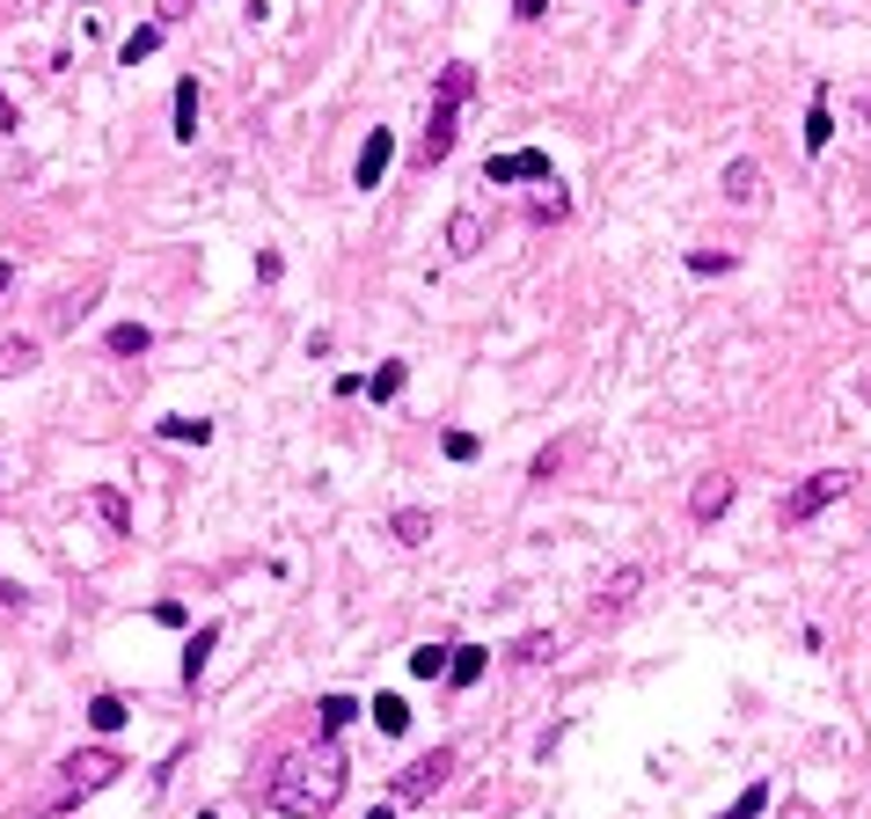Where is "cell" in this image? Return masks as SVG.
<instances>
[{"label": "cell", "mask_w": 871, "mask_h": 819, "mask_svg": "<svg viewBox=\"0 0 871 819\" xmlns=\"http://www.w3.org/2000/svg\"><path fill=\"white\" fill-rule=\"evenodd\" d=\"M344 747L338 739H322V747H301V753H286L279 769H271V805L286 819H322L330 805L344 797Z\"/></svg>", "instance_id": "1"}, {"label": "cell", "mask_w": 871, "mask_h": 819, "mask_svg": "<svg viewBox=\"0 0 871 819\" xmlns=\"http://www.w3.org/2000/svg\"><path fill=\"white\" fill-rule=\"evenodd\" d=\"M125 775V753L118 747H81V753H67L59 761V775H51V791L45 797H30L15 819H51V812H73L81 797H96V791H110Z\"/></svg>", "instance_id": "2"}, {"label": "cell", "mask_w": 871, "mask_h": 819, "mask_svg": "<svg viewBox=\"0 0 871 819\" xmlns=\"http://www.w3.org/2000/svg\"><path fill=\"white\" fill-rule=\"evenodd\" d=\"M469 88H476V67H469V59H455V67L439 73L433 118H425V140H417V162H425V169L455 154V132H461V103H469Z\"/></svg>", "instance_id": "3"}, {"label": "cell", "mask_w": 871, "mask_h": 819, "mask_svg": "<svg viewBox=\"0 0 871 819\" xmlns=\"http://www.w3.org/2000/svg\"><path fill=\"white\" fill-rule=\"evenodd\" d=\"M849 490H857V468H813L805 483H791L776 498V527H813L827 506H843Z\"/></svg>", "instance_id": "4"}, {"label": "cell", "mask_w": 871, "mask_h": 819, "mask_svg": "<svg viewBox=\"0 0 871 819\" xmlns=\"http://www.w3.org/2000/svg\"><path fill=\"white\" fill-rule=\"evenodd\" d=\"M455 747H433V753H417L411 769H396V805H425L433 791H447L455 783Z\"/></svg>", "instance_id": "5"}, {"label": "cell", "mask_w": 871, "mask_h": 819, "mask_svg": "<svg viewBox=\"0 0 871 819\" xmlns=\"http://www.w3.org/2000/svg\"><path fill=\"white\" fill-rule=\"evenodd\" d=\"M732 498H740V476H732V468H703L696 490H688V520H696V527H710Z\"/></svg>", "instance_id": "6"}, {"label": "cell", "mask_w": 871, "mask_h": 819, "mask_svg": "<svg viewBox=\"0 0 871 819\" xmlns=\"http://www.w3.org/2000/svg\"><path fill=\"white\" fill-rule=\"evenodd\" d=\"M637 593H645V563H623V571H608V579H601V593H593V607H586V615H593V622H608V615H623Z\"/></svg>", "instance_id": "7"}, {"label": "cell", "mask_w": 871, "mask_h": 819, "mask_svg": "<svg viewBox=\"0 0 871 819\" xmlns=\"http://www.w3.org/2000/svg\"><path fill=\"white\" fill-rule=\"evenodd\" d=\"M484 176L491 183H550V154H534V146H520V154H491L484 162Z\"/></svg>", "instance_id": "8"}, {"label": "cell", "mask_w": 871, "mask_h": 819, "mask_svg": "<svg viewBox=\"0 0 871 819\" xmlns=\"http://www.w3.org/2000/svg\"><path fill=\"white\" fill-rule=\"evenodd\" d=\"M388 162H396V132H388V124H374V132H366V146H360V162H352V183H360V191H374V183L388 176Z\"/></svg>", "instance_id": "9"}, {"label": "cell", "mask_w": 871, "mask_h": 819, "mask_svg": "<svg viewBox=\"0 0 871 819\" xmlns=\"http://www.w3.org/2000/svg\"><path fill=\"white\" fill-rule=\"evenodd\" d=\"M476 249H484V213H476V205H461V213L447 219V257H455V264H469Z\"/></svg>", "instance_id": "10"}, {"label": "cell", "mask_w": 871, "mask_h": 819, "mask_svg": "<svg viewBox=\"0 0 871 819\" xmlns=\"http://www.w3.org/2000/svg\"><path fill=\"white\" fill-rule=\"evenodd\" d=\"M726 198L732 205H762V162H754V154L726 162Z\"/></svg>", "instance_id": "11"}, {"label": "cell", "mask_w": 871, "mask_h": 819, "mask_svg": "<svg viewBox=\"0 0 871 819\" xmlns=\"http://www.w3.org/2000/svg\"><path fill=\"white\" fill-rule=\"evenodd\" d=\"M827 140H835V110H827V88H813V103H805V154L821 162Z\"/></svg>", "instance_id": "12"}, {"label": "cell", "mask_w": 871, "mask_h": 819, "mask_svg": "<svg viewBox=\"0 0 871 819\" xmlns=\"http://www.w3.org/2000/svg\"><path fill=\"white\" fill-rule=\"evenodd\" d=\"M433 527H439V520H433L425 506H403L396 520H388V534H396L403 549H425V542H433Z\"/></svg>", "instance_id": "13"}, {"label": "cell", "mask_w": 871, "mask_h": 819, "mask_svg": "<svg viewBox=\"0 0 871 819\" xmlns=\"http://www.w3.org/2000/svg\"><path fill=\"white\" fill-rule=\"evenodd\" d=\"M37 359H45V352H37V337H0V381H15V373H30Z\"/></svg>", "instance_id": "14"}, {"label": "cell", "mask_w": 871, "mask_h": 819, "mask_svg": "<svg viewBox=\"0 0 871 819\" xmlns=\"http://www.w3.org/2000/svg\"><path fill=\"white\" fill-rule=\"evenodd\" d=\"M403 381H411V366H403V359H381L374 373H366V395H374V403H388V395H403Z\"/></svg>", "instance_id": "15"}, {"label": "cell", "mask_w": 871, "mask_h": 819, "mask_svg": "<svg viewBox=\"0 0 871 819\" xmlns=\"http://www.w3.org/2000/svg\"><path fill=\"white\" fill-rule=\"evenodd\" d=\"M154 432L176 439V447H205V439H213V417H162Z\"/></svg>", "instance_id": "16"}, {"label": "cell", "mask_w": 871, "mask_h": 819, "mask_svg": "<svg viewBox=\"0 0 871 819\" xmlns=\"http://www.w3.org/2000/svg\"><path fill=\"white\" fill-rule=\"evenodd\" d=\"M213 644H220V622H205V629L191 637V644H184V680H191V688H198V674H205V658H213Z\"/></svg>", "instance_id": "17"}, {"label": "cell", "mask_w": 871, "mask_h": 819, "mask_svg": "<svg viewBox=\"0 0 871 819\" xmlns=\"http://www.w3.org/2000/svg\"><path fill=\"white\" fill-rule=\"evenodd\" d=\"M476 680H484V644H461L447 666V688H476Z\"/></svg>", "instance_id": "18"}, {"label": "cell", "mask_w": 871, "mask_h": 819, "mask_svg": "<svg viewBox=\"0 0 871 819\" xmlns=\"http://www.w3.org/2000/svg\"><path fill=\"white\" fill-rule=\"evenodd\" d=\"M176 140H198V81H176Z\"/></svg>", "instance_id": "19"}, {"label": "cell", "mask_w": 871, "mask_h": 819, "mask_svg": "<svg viewBox=\"0 0 871 819\" xmlns=\"http://www.w3.org/2000/svg\"><path fill=\"white\" fill-rule=\"evenodd\" d=\"M374 724H381L388 739H403V732H411V702L403 696H374Z\"/></svg>", "instance_id": "20"}, {"label": "cell", "mask_w": 871, "mask_h": 819, "mask_svg": "<svg viewBox=\"0 0 871 819\" xmlns=\"http://www.w3.org/2000/svg\"><path fill=\"white\" fill-rule=\"evenodd\" d=\"M146 344H154V337H146L140 322H118V330H110V337H103V352H110V359H140Z\"/></svg>", "instance_id": "21"}, {"label": "cell", "mask_w": 871, "mask_h": 819, "mask_svg": "<svg viewBox=\"0 0 871 819\" xmlns=\"http://www.w3.org/2000/svg\"><path fill=\"white\" fill-rule=\"evenodd\" d=\"M447 666H455V651H447V644H417L411 651V674L417 680H447Z\"/></svg>", "instance_id": "22"}, {"label": "cell", "mask_w": 871, "mask_h": 819, "mask_svg": "<svg viewBox=\"0 0 871 819\" xmlns=\"http://www.w3.org/2000/svg\"><path fill=\"white\" fill-rule=\"evenodd\" d=\"M762 805H769V775H754V783H748L740 797H732V805H726L718 819H762Z\"/></svg>", "instance_id": "23"}, {"label": "cell", "mask_w": 871, "mask_h": 819, "mask_svg": "<svg viewBox=\"0 0 871 819\" xmlns=\"http://www.w3.org/2000/svg\"><path fill=\"white\" fill-rule=\"evenodd\" d=\"M513 658H520V666H542V658H557V637H550V629H528V637L513 644Z\"/></svg>", "instance_id": "24"}, {"label": "cell", "mask_w": 871, "mask_h": 819, "mask_svg": "<svg viewBox=\"0 0 871 819\" xmlns=\"http://www.w3.org/2000/svg\"><path fill=\"white\" fill-rule=\"evenodd\" d=\"M352 717H360V702H352V696H322V739H338Z\"/></svg>", "instance_id": "25"}, {"label": "cell", "mask_w": 871, "mask_h": 819, "mask_svg": "<svg viewBox=\"0 0 871 819\" xmlns=\"http://www.w3.org/2000/svg\"><path fill=\"white\" fill-rule=\"evenodd\" d=\"M154 45H162V23H140V29H132V37L118 45V59H125V67H140V59H146Z\"/></svg>", "instance_id": "26"}, {"label": "cell", "mask_w": 871, "mask_h": 819, "mask_svg": "<svg viewBox=\"0 0 871 819\" xmlns=\"http://www.w3.org/2000/svg\"><path fill=\"white\" fill-rule=\"evenodd\" d=\"M732 264H740L732 249H688V271H696V278H718V271H732Z\"/></svg>", "instance_id": "27"}, {"label": "cell", "mask_w": 871, "mask_h": 819, "mask_svg": "<svg viewBox=\"0 0 871 819\" xmlns=\"http://www.w3.org/2000/svg\"><path fill=\"white\" fill-rule=\"evenodd\" d=\"M89 506H96V520H103V527H132V506H125L118 490H96Z\"/></svg>", "instance_id": "28"}, {"label": "cell", "mask_w": 871, "mask_h": 819, "mask_svg": "<svg viewBox=\"0 0 871 819\" xmlns=\"http://www.w3.org/2000/svg\"><path fill=\"white\" fill-rule=\"evenodd\" d=\"M439 454H447V461H476V454H484V439L455 425V432H439Z\"/></svg>", "instance_id": "29"}, {"label": "cell", "mask_w": 871, "mask_h": 819, "mask_svg": "<svg viewBox=\"0 0 871 819\" xmlns=\"http://www.w3.org/2000/svg\"><path fill=\"white\" fill-rule=\"evenodd\" d=\"M89 724H96V732H118V724H125V696H96V702H89Z\"/></svg>", "instance_id": "30"}, {"label": "cell", "mask_w": 871, "mask_h": 819, "mask_svg": "<svg viewBox=\"0 0 871 819\" xmlns=\"http://www.w3.org/2000/svg\"><path fill=\"white\" fill-rule=\"evenodd\" d=\"M557 468H564V447H542V454H534V468H528V476H534V483H550V476H557Z\"/></svg>", "instance_id": "31"}, {"label": "cell", "mask_w": 871, "mask_h": 819, "mask_svg": "<svg viewBox=\"0 0 871 819\" xmlns=\"http://www.w3.org/2000/svg\"><path fill=\"white\" fill-rule=\"evenodd\" d=\"M154 622H162V629H184V601H154Z\"/></svg>", "instance_id": "32"}, {"label": "cell", "mask_w": 871, "mask_h": 819, "mask_svg": "<svg viewBox=\"0 0 871 819\" xmlns=\"http://www.w3.org/2000/svg\"><path fill=\"white\" fill-rule=\"evenodd\" d=\"M513 15H520V23H542V15H550V0H513Z\"/></svg>", "instance_id": "33"}, {"label": "cell", "mask_w": 871, "mask_h": 819, "mask_svg": "<svg viewBox=\"0 0 871 819\" xmlns=\"http://www.w3.org/2000/svg\"><path fill=\"white\" fill-rule=\"evenodd\" d=\"M15 124H23V118H15V96L0 88V132H15Z\"/></svg>", "instance_id": "34"}, {"label": "cell", "mask_w": 871, "mask_h": 819, "mask_svg": "<svg viewBox=\"0 0 871 819\" xmlns=\"http://www.w3.org/2000/svg\"><path fill=\"white\" fill-rule=\"evenodd\" d=\"M184 8H191V0H162V23H176V15H184Z\"/></svg>", "instance_id": "35"}, {"label": "cell", "mask_w": 871, "mask_h": 819, "mask_svg": "<svg viewBox=\"0 0 871 819\" xmlns=\"http://www.w3.org/2000/svg\"><path fill=\"white\" fill-rule=\"evenodd\" d=\"M0 601H8V607H15V601H23V585H8V579H0Z\"/></svg>", "instance_id": "36"}, {"label": "cell", "mask_w": 871, "mask_h": 819, "mask_svg": "<svg viewBox=\"0 0 871 819\" xmlns=\"http://www.w3.org/2000/svg\"><path fill=\"white\" fill-rule=\"evenodd\" d=\"M8 286H15V264H0V300H8Z\"/></svg>", "instance_id": "37"}, {"label": "cell", "mask_w": 871, "mask_h": 819, "mask_svg": "<svg viewBox=\"0 0 871 819\" xmlns=\"http://www.w3.org/2000/svg\"><path fill=\"white\" fill-rule=\"evenodd\" d=\"M857 118H864V124H871V96H864V103H857Z\"/></svg>", "instance_id": "38"}, {"label": "cell", "mask_w": 871, "mask_h": 819, "mask_svg": "<svg viewBox=\"0 0 871 819\" xmlns=\"http://www.w3.org/2000/svg\"><path fill=\"white\" fill-rule=\"evenodd\" d=\"M366 819H396V812H388V805H374V812H366Z\"/></svg>", "instance_id": "39"}, {"label": "cell", "mask_w": 871, "mask_h": 819, "mask_svg": "<svg viewBox=\"0 0 871 819\" xmlns=\"http://www.w3.org/2000/svg\"><path fill=\"white\" fill-rule=\"evenodd\" d=\"M198 819H213V812H198Z\"/></svg>", "instance_id": "40"}]
</instances>
